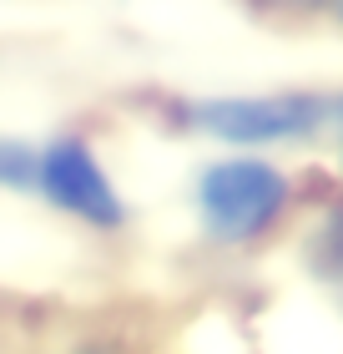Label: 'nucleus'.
I'll return each instance as SVG.
<instances>
[{
    "mask_svg": "<svg viewBox=\"0 0 343 354\" xmlns=\"http://www.w3.org/2000/svg\"><path fill=\"white\" fill-rule=\"evenodd\" d=\"M338 21H343V0H338Z\"/></svg>",
    "mask_w": 343,
    "mask_h": 354,
    "instance_id": "4",
    "label": "nucleus"
},
{
    "mask_svg": "<svg viewBox=\"0 0 343 354\" xmlns=\"http://www.w3.org/2000/svg\"><path fill=\"white\" fill-rule=\"evenodd\" d=\"M36 187L56 207L96 223V228H117L121 223V198L106 183V172L96 167V157L81 142H51L36 162Z\"/></svg>",
    "mask_w": 343,
    "mask_h": 354,
    "instance_id": "3",
    "label": "nucleus"
},
{
    "mask_svg": "<svg viewBox=\"0 0 343 354\" xmlns=\"http://www.w3.org/2000/svg\"><path fill=\"white\" fill-rule=\"evenodd\" d=\"M288 203L283 172L257 162V157H237V162H217L202 172L197 207H202V228L217 243H248L263 228H273V218Z\"/></svg>",
    "mask_w": 343,
    "mask_h": 354,
    "instance_id": "1",
    "label": "nucleus"
},
{
    "mask_svg": "<svg viewBox=\"0 0 343 354\" xmlns=\"http://www.w3.org/2000/svg\"><path fill=\"white\" fill-rule=\"evenodd\" d=\"M343 111L338 102H318V96H233V102H207L192 106L197 127L227 142H288L323 127Z\"/></svg>",
    "mask_w": 343,
    "mask_h": 354,
    "instance_id": "2",
    "label": "nucleus"
}]
</instances>
